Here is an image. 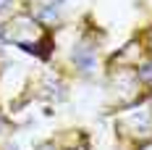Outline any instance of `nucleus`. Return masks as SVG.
<instances>
[{"label":"nucleus","instance_id":"f257e3e1","mask_svg":"<svg viewBox=\"0 0 152 150\" xmlns=\"http://www.w3.org/2000/svg\"><path fill=\"white\" fill-rule=\"evenodd\" d=\"M74 63L76 69H81V71H89L92 66H94V50L87 45H79L74 50Z\"/></svg>","mask_w":152,"mask_h":150},{"label":"nucleus","instance_id":"7ed1b4c3","mask_svg":"<svg viewBox=\"0 0 152 150\" xmlns=\"http://www.w3.org/2000/svg\"><path fill=\"white\" fill-rule=\"evenodd\" d=\"M11 3H13V0H0V11H5V8H11Z\"/></svg>","mask_w":152,"mask_h":150},{"label":"nucleus","instance_id":"f03ea898","mask_svg":"<svg viewBox=\"0 0 152 150\" xmlns=\"http://www.w3.org/2000/svg\"><path fill=\"white\" fill-rule=\"evenodd\" d=\"M139 74L144 76L147 82H152V63H147V66H142V71H139Z\"/></svg>","mask_w":152,"mask_h":150},{"label":"nucleus","instance_id":"20e7f679","mask_svg":"<svg viewBox=\"0 0 152 150\" xmlns=\"http://www.w3.org/2000/svg\"><path fill=\"white\" fill-rule=\"evenodd\" d=\"M139 150H152V142H147V145H142Z\"/></svg>","mask_w":152,"mask_h":150}]
</instances>
